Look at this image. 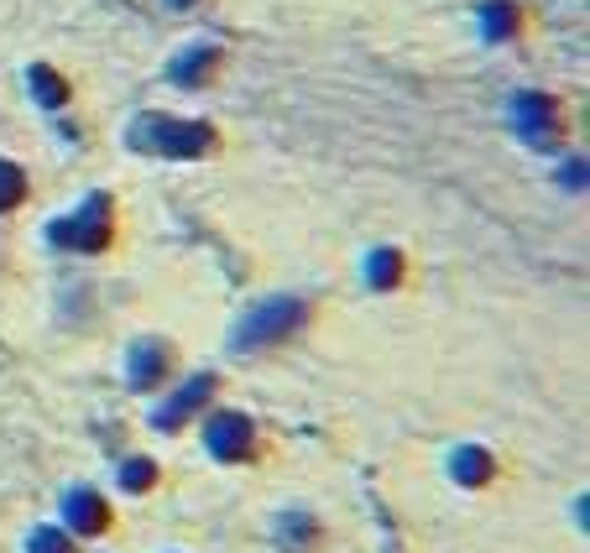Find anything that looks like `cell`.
Returning a JSON list of instances; mask_svg holds the SVG:
<instances>
[{
    "label": "cell",
    "mask_w": 590,
    "mask_h": 553,
    "mask_svg": "<svg viewBox=\"0 0 590 553\" xmlns=\"http://www.w3.org/2000/svg\"><path fill=\"white\" fill-rule=\"evenodd\" d=\"M131 147L152 157H199L209 147V125L173 121V115H141L131 125Z\"/></svg>",
    "instance_id": "6da1fadb"
},
{
    "label": "cell",
    "mask_w": 590,
    "mask_h": 553,
    "mask_svg": "<svg viewBox=\"0 0 590 553\" xmlns=\"http://www.w3.org/2000/svg\"><path fill=\"white\" fill-rule=\"evenodd\" d=\"M110 230H116L110 199H104V193H89V199L73 209L69 220H52L48 241L63 245V251H104V245H110Z\"/></svg>",
    "instance_id": "7a4b0ae2"
},
{
    "label": "cell",
    "mask_w": 590,
    "mask_h": 553,
    "mask_svg": "<svg viewBox=\"0 0 590 553\" xmlns=\"http://www.w3.org/2000/svg\"><path fill=\"white\" fill-rule=\"evenodd\" d=\"M303 319H309V309H303L298 298H272V303H261V309H251L241 319V329H236V350L278 345L282 334H293Z\"/></svg>",
    "instance_id": "3957f363"
},
{
    "label": "cell",
    "mask_w": 590,
    "mask_h": 553,
    "mask_svg": "<svg viewBox=\"0 0 590 553\" xmlns=\"http://www.w3.org/2000/svg\"><path fill=\"white\" fill-rule=\"evenodd\" d=\"M204 450L214 454V460H226V465L246 460V454L257 450L251 418H241V413H214V418H209V429H204Z\"/></svg>",
    "instance_id": "277c9868"
},
{
    "label": "cell",
    "mask_w": 590,
    "mask_h": 553,
    "mask_svg": "<svg viewBox=\"0 0 590 553\" xmlns=\"http://www.w3.org/2000/svg\"><path fill=\"white\" fill-rule=\"evenodd\" d=\"M209 392H214V381L209 376H193L189 386H183V392H178L173 402H162V408H157L152 413V429H162V433H173V429H183V423H189L193 413H199V408H204L209 402Z\"/></svg>",
    "instance_id": "5b68a950"
},
{
    "label": "cell",
    "mask_w": 590,
    "mask_h": 553,
    "mask_svg": "<svg viewBox=\"0 0 590 553\" xmlns=\"http://www.w3.org/2000/svg\"><path fill=\"white\" fill-rule=\"evenodd\" d=\"M518 125L528 141H554L559 137V115L549 94H522L518 100Z\"/></svg>",
    "instance_id": "8992f818"
},
{
    "label": "cell",
    "mask_w": 590,
    "mask_h": 553,
    "mask_svg": "<svg viewBox=\"0 0 590 553\" xmlns=\"http://www.w3.org/2000/svg\"><path fill=\"white\" fill-rule=\"evenodd\" d=\"M162 371H168V350L157 345V340H141V345L131 350V361H126V381H131L137 392H152L157 381H162Z\"/></svg>",
    "instance_id": "52a82bcc"
},
{
    "label": "cell",
    "mask_w": 590,
    "mask_h": 553,
    "mask_svg": "<svg viewBox=\"0 0 590 553\" xmlns=\"http://www.w3.org/2000/svg\"><path fill=\"white\" fill-rule=\"evenodd\" d=\"M63 517H69L73 533H104L110 527V506L94 491H73L69 502H63Z\"/></svg>",
    "instance_id": "ba28073f"
},
{
    "label": "cell",
    "mask_w": 590,
    "mask_h": 553,
    "mask_svg": "<svg viewBox=\"0 0 590 553\" xmlns=\"http://www.w3.org/2000/svg\"><path fill=\"white\" fill-rule=\"evenodd\" d=\"M398 282H402V251L382 245V251L366 257V288H371V293H392Z\"/></svg>",
    "instance_id": "9c48e42d"
},
{
    "label": "cell",
    "mask_w": 590,
    "mask_h": 553,
    "mask_svg": "<svg viewBox=\"0 0 590 553\" xmlns=\"http://www.w3.org/2000/svg\"><path fill=\"white\" fill-rule=\"evenodd\" d=\"M450 475H454L460 485H487V481H491V454H487V450H476V444L454 450V454H450Z\"/></svg>",
    "instance_id": "30bf717a"
},
{
    "label": "cell",
    "mask_w": 590,
    "mask_h": 553,
    "mask_svg": "<svg viewBox=\"0 0 590 553\" xmlns=\"http://www.w3.org/2000/svg\"><path fill=\"white\" fill-rule=\"evenodd\" d=\"M21 199H27V173H21L17 162H0V214L17 209Z\"/></svg>",
    "instance_id": "8fae6325"
},
{
    "label": "cell",
    "mask_w": 590,
    "mask_h": 553,
    "mask_svg": "<svg viewBox=\"0 0 590 553\" xmlns=\"http://www.w3.org/2000/svg\"><path fill=\"white\" fill-rule=\"evenodd\" d=\"M32 94L42 104H63V100H69V84H63L52 69H32Z\"/></svg>",
    "instance_id": "7c38bea8"
},
{
    "label": "cell",
    "mask_w": 590,
    "mask_h": 553,
    "mask_svg": "<svg viewBox=\"0 0 590 553\" xmlns=\"http://www.w3.org/2000/svg\"><path fill=\"white\" fill-rule=\"evenodd\" d=\"M209 69H214V52H189V58H178L173 63V79L178 84H199Z\"/></svg>",
    "instance_id": "4fadbf2b"
},
{
    "label": "cell",
    "mask_w": 590,
    "mask_h": 553,
    "mask_svg": "<svg viewBox=\"0 0 590 553\" xmlns=\"http://www.w3.org/2000/svg\"><path fill=\"white\" fill-rule=\"evenodd\" d=\"M27 553H73V537L58 533V527H42V533H32Z\"/></svg>",
    "instance_id": "5bb4252c"
},
{
    "label": "cell",
    "mask_w": 590,
    "mask_h": 553,
    "mask_svg": "<svg viewBox=\"0 0 590 553\" xmlns=\"http://www.w3.org/2000/svg\"><path fill=\"white\" fill-rule=\"evenodd\" d=\"M152 481H157V465H152V460H131V465L121 470V485H126V491H147Z\"/></svg>",
    "instance_id": "9a60e30c"
},
{
    "label": "cell",
    "mask_w": 590,
    "mask_h": 553,
    "mask_svg": "<svg viewBox=\"0 0 590 553\" xmlns=\"http://www.w3.org/2000/svg\"><path fill=\"white\" fill-rule=\"evenodd\" d=\"M512 27H518V11H512V6H491V11H487V37H491V42H502Z\"/></svg>",
    "instance_id": "2e32d148"
},
{
    "label": "cell",
    "mask_w": 590,
    "mask_h": 553,
    "mask_svg": "<svg viewBox=\"0 0 590 553\" xmlns=\"http://www.w3.org/2000/svg\"><path fill=\"white\" fill-rule=\"evenodd\" d=\"M282 533L293 537V543H288V549H309V537H313V522H309V517H288V522H282Z\"/></svg>",
    "instance_id": "e0dca14e"
}]
</instances>
